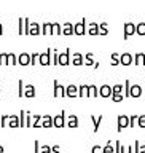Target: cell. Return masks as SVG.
<instances>
[{
	"label": "cell",
	"mask_w": 145,
	"mask_h": 153,
	"mask_svg": "<svg viewBox=\"0 0 145 153\" xmlns=\"http://www.w3.org/2000/svg\"><path fill=\"white\" fill-rule=\"evenodd\" d=\"M38 64H40V65H50V64H53V50H51V48H48L45 53H40Z\"/></svg>",
	"instance_id": "obj_1"
},
{
	"label": "cell",
	"mask_w": 145,
	"mask_h": 153,
	"mask_svg": "<svg viewBox=\"0 0 145 153\" xmlns=\"http://www.w3.org/2000/svg\"><path fill=\"white\" fill-rule=\"evenodd\" d=\"M53 96L54 97H65V86L61 85L57 80L53 81Z\"/></svg>",
	"instance_id": "obj_2"
},
{
	"label": "cell",
	"mask_w": 145,
	"mask_h": 153,
	"mask_svg": "<svg viewBox=\"0 0 145 153\" xmlns=\"http://www.w3.org/2000/svg\"><path fill=\"white\" fill-rule=\"evenodd\" d=\"M65 113L61 112L59 115H56V117H53V126L54 128H64L65 126Z\"/></svg>",
	"instance_id": "obj_3"
},
{
	"label": "cell",
	"mask_w": 145,
	"mask_h": 153,
	"mask_svg": "<svg viewBox=\"0 0 145 153\" xmlns=\"http://www.w3.org/2000/svg\"><path fill=\"white\" fill-rule=\"evenodd\" d=\"M117 123H118V131H121V129L128 128L129 124H131V120H129L128 115H120L117 118Z\"/></svg>",
	"instance_id": "obj_4"
},
{
	"label": "cell",
	"mask_w": 145,
	"mask_h": 153,
	"mask_svg": "<svg viewBox=\"0 0 145 153\" xmlns=\"http://www.w3.org/2000/svg\"><path fill=\"white\" fill-rule=\"evenodd\" d=\"M70 64V48L62 51L59 54V65H69Z\"/></svg>",
	"instance_id": "obj_5"
},
{
	"label": "cell",
	"mask_w": 145,
	"mask_h": 153,
	"mask_svg": "<svg viewBox=\"0 0 145 153\" xmlns=\"http://www.w3.org/2000/svg\"><path fill=\"white\" fill-rule=\"evenodd\" d=\"M86 30H88V27H86V19L83 18V21H78L75 24V35H83V33H86Z\"/></svg>",
	"instance_id": "obj_6"
},
{
	"label": "cell",
	"mask_w": 145,
	"mask_h": 153,
	"mask_svg": "<svg viewBox=\"0 0 145 153\" xmlns=\"http://www.w3.org/2000/svg\"><path fill=\"white\" fill-rule=\"evenodd\" d=\"M30 61H32V57H30V54L29 53H21V54L18 56V64L19 65H30Z\"/></svg>",
	"instance_id": "obj_7"
},
{
	"label": "cell",
	"mask_w": 145,
	"mask_h": 153,
	"mask_svg": "<svg viewBox=\"0 0 145 153\" xmlns=\"http://www.w3.org/2000/svg\"><path fill=\"white\" fill-rule=\"evenodd\" d=\"M112 94H113L112 86H109V85H102V86L99 88V96H102V97H112Z\"/></svg>",
	"instance_id": "obj_8"
},
{
	"label": "cell",
	"mask_w": 145,
	"mask_h": 153,
	"mask_svg": "<svg viewBox=\"0 0 145 153\" xmlns=\"http://www.w3.org/2000/svg\"><path fill=\"white\" fill-rule=\"evenodd\" d=\"M72 33H75V24L72 22L62 24V35H72Z\"/></svg>",
	"instance_id": "obj_9"
},
{
	"label": "cell",
	"mask_w": 145,
	"mask_h": 153,
	"mask_svg": "<svg viewBox=\"0 0 145 153\" xmlns=\"http://www.w3.org/2000/svg\"><path fill=\"white\" fill-rule=\"evenodd\" d=\"M65 96L67 97H77V96H78V86L77 85L65 86Z\"/></svg>",
	"instance_id": "obj_10"
},
{
	"label": "cell",
	"mask_w": 145,
	"mask_h": 153,
	"mask_svg": "<svg viewBox=\"0 0 145 153\" xmlns=\"http://www.w3.org/2000/svg\"><path fill=\"white\" fill-rule=\"evenodd\" d=\"M120 62H121L123 65H129L134 62V56L131 54V53H123L121 57H120Z\"/></svg>",
	"instance_id": "obj_11"
},
{
	"label": "cell",
	"mask_w": 145,
	"mask_h": 153,
	"mask_svg": "<svg viewBox=\"0 0 145 153\" xmlns=\"http://www.w3.org/2000/svg\"><path fill=\"white\" fill-rule=\"evenodd\" d=\"M8 128H21V120H19V115H10Z\"/></svg>",
	"instance_id": "obj_12"
},
{
	"label": "cell",
	"mask_w": 145,
	"mask_h": 153,
	"mask_svg": "<svg viewBox=\"0 0 145 153\" xmlns=\"http://www.w3.org/2000/svg\"><path fill=\"white\" fill-rule=\"evenodd\" d=\"M37 91L33 85H26L24 86V97H35Z\"/></svg>",
	"instance_id": "obj_13"
},
{
	"label": "cell",
	"mask_w": 145,
	"mask_h": 153,
	"mask_svg": "<svg viewBox=\"0 0 145 153\" xmlns=\"http://www.w3.org/2000/svg\"><path fill=\"white\" fill-rule=\"evenodd\" d=\"M134 32H136V26H134L132 22H126V24H124V38H128L129 35H132Z\"/></svg>",
	"instance_id": "obj_14"
},
{
	"label": "cell",
	"mask_w": 145,
	"mask_h": 153,
	"mask_svg": "<svg viewBox=\"0 0 145 153\" xmlns=\"http://www.w3.org/2000/svg\"><path fill=\"white\" fill-rule=\"evenodd\" d=\"M40 33H42V24L32 21V24H30V35H40Z\"/></svg>",
	"instance_id": "obj_15"
},
{
	"label": "cell",
	"mask_w": 145,
	"mask_h": 153,
	"mask_svg": "<svg viewBox=\"0 0 145 153\" xmlns=\"http://www.w3.org/2000/svg\"><path fill=\"white\" fill-rule=\"evenodd\" d=\"M72 64L74 65H83V54H81V53H74V54H72Z\"/></svg>",
	"instance_id": "obj_16"
},
{
	"label": "cell",
	"mask_w": 145,
	"mask_h": 153,
	"mask_svg": "<svg viewBox=\"0 0 145 153\" xmlns=\"http://www.w3.org/2000/svg\"><path fill=\"white\" fill-rule=\"evenodd\" d=\"M144 89L141 85H131V96L132 97H139V96H142Z\"/></svg>",
	"instance_id": "obj_17"
},
{
	"label": "cell",
	"mask_w": 145,
	"mask_h": 153,
	"mask_svg": "<svg viewBox=\"0 0 145 153\" xmlns=\"http://www.w3.org/2000/svg\"><path fill=\"white\" fill-rule=\"evenodd\" d=\"M67 126L69 128H77L78 126V117L77 115H69V118H67Z\"/></svg>",
	"instance_id": "obj_18"
},
{
	"label": "cell",
	"mask_w": 145,
	"mask_h": 153,
	"mask_svg": "<svg viewBox=\"0 0 145 153\" xmlns=\"http://www.w3.org/2000/svg\"><path fill=\"white\" fill-rule=\"evenodd\" d=\"M78 96H80V97H86V96H89V85H80L78 86Z\"/></svg>",
	"instance_id": "obj_19"
},
{
	"label": "cell",
	"mask_w": 145,
	"mask_h": 153,
	"mask_svg": "<svg viewBox=\"0 0 145 153\" xmlns=\"http://www.w3.org/2000/svg\"><path fill=\"white\" fill-rule=\"evenodd\" d=\"M102 115H91V120H93V123H94V132H97L99 131V126H100V121H102Z\"/></svg>",
	"instance_id": "obj_20"
},
{
	"label": "cell",
	"mask_w": 145,
	"mask_h": 153,
	"mask_svg": "<svg viewBox=\"0 0 145 153\" xmlns=\"http://www.w3.org/2000/svg\"><path fill=\"white\" fill-rule=\"evenodd\" d=\"M53 30V22H43L42 24V33L43 35H51Z\"/></svg>",
	"instance_id": "obj_21"
},
{
	"label": "cell",
	"mask_w": 145,
	"mask_h": 153,
	"mask_svg": "<svg viewBox=\"0 0 145 153\" xmlns=\"http://www.w3.org/2000/svg\"><path fill=\"white\" fill-rule=\"evenodd\" d=\"M42 128H53V117L51 115H45V117H43Z\"/></svg>",
	"instance_id": "obj_22"
},
{
	"label": "cell",
	"mask_w": 145,
	"mask_h": 153,
	"mask_svg": "<svg viewBox=\"0 0 145 153\" xmlns=\"http://www.w3.org/2000/svg\"><path fill=\"white\" fill-rule=\"evenodd\" d=\"M86 32L91 33V35H97V33H99V24H96V22L88 24V30H86Z\"/></svg>",
	"instance_id": "obj_23"
},
{
	"label": "cell",
	"mask_w": 145,
	"mask_h": 153,
	"mask_svg": "<svg viewBox=\"0 0 145 153\" xmlns=\"http://www.w3.org/2000/svg\"><path fill=\"white\" fill-rule=\"evenodd\" d=\"M134 64H137V65H144L145 64V54L144 53H137V54L134 56Z\"/></svg>",
	"instance_id": "obj_24"
},
{
	"label": "cell",
	"mask_w": 145,
	"mask_h": 153,
	"mask_svg": "<svg viewBox=\"0 0 145 153\" xmlns=\"http://www.w3.org/2000/svg\"><path fill=\"white\" fill-rule=\"evenodd\" d=\"M61 33H62V24H59V22H53L51 35H61Z\"/></svg>",
	"instance_id": "obj_25"
},
{
	"label": "cell",
	"mask_w": 145,
	"mask_h": 153,
	"mask_svg": "<svg viewBox=\"0 0 145 153\" xmlns=\"http://www.w3.org/2000/svg\"><path fill=\"white\" fill-rule=\"evenodd\" d=\"M42 120H43V115H33L32 128H42Z\"/></svg>",
	"instance_id": "obj_26"
},
{
	"label": "cell",
	"mask_w": 145,
	"mask_h": 153,
	"mask_svg": "<svg viewBox=\"0 0 145 153\" xmlns=\"http://www.w3.org/2000/svg\"><path fill=\"white\" fill-rule=\"evenodd\" d=\"M18 64V56L14 53H8V65H16Z\"/></svg>",
	"instance_id": "obj_27"
},
{
	"label": "cell",
	"mask_w": 145,
	"mask_h": 153,
	"mask_svg": "<svg viewBox=\"0 0 145 153\" xmlns=\"http://www.w3.org/2000/svg\"><path fill=\"white\" fill-rule=\"evenodd\" d=\"M30 19L29 18H24V33L26 35H30Z\"/></svg>",
	"instance_id": "obj_28"
},
{
	"label": "cell",
	"mask_w": 145,
	"mask_h": 153,
	"mask_svg": "<svg viewBox=\"0 0 145 153\" xmlns=\"http://www.w3.org/2000/svg\"><path fill=\"white\" fill-rule=\"evenodd\" d=\"M136 33L139 35H145V22H139L136 26Z\"/></svg>",
	"instance_id": "obj_29"
},
{
	"label": "cell",
	"mask_w": 145,
	"mask_h": 153,
	"mask_svg": "<svg viewBox=\"0 0 145 153\" xmlns=\"http://www.w3.org/2000/svg\"><path fill=\"white\" fill-rule=\"evenodd\" d=\"M99 96V88H96L94 85H89V97H96Z\"/></svg>",
	"instance_id": "obj_30"
},
{
	"label": "cell",
	"mask_w": 145,
	"mask_h": 153,
	"mask_svg": "<svg viewBox=\"0 0 145 153\" xmlns=\"http://www.w3.org/2000/svg\"><path fill=\"white\" fill-rule=\"evenodd\" d=\"M0 65H8V53H0Z\"/></svg>",
	"instance_id": "obj_31"
},
{
	"label": "cell",
	"mask_w": 145,
	"mask_h": 153,
	"mask_svg": "<svg viewBox=\"0 0 145 153\" xmlns=\"http://www.w3.org/2000/svg\"><path fill=\"white\" fill-rule=\"evenodd\" d=\"M107 32H109L107 22H100V24H99V33H100V35H105Z\"/></svg>",
	"instance_id": "obj_32"
},
{
	"label": "cell",
	"mask_w": 145,
	"mask_h": 153,
	"mask_svg": "<svg viewBox=\"0 0 145 153\" xmlns=\"http://www.w3.org/2000/svg\"><path fill=\"white\" fill-rule=\"evenodd\" d=\"M8 121H10V115H2L0 117V128H5Z\"/></svg>",
	"instance_id": "obj_33"
},
{
	"label": "cell",
	"mask_w": 145,
	"mask_h": 153,
	"mask_svg": "<svg viewBox=\"0 0 145 153\" xmlns=\"http://www.w3.org/2000/svg\"><path fill=\"white\" fill-rule=\"evenodd\" d=\"M120 57H121V56H120L118 53H113V54H112V65H118V64H121V62H120Z\"/></svg>",
	"instance_id": "obj_34"
},
{
	"label": "cell",
	"mask_w": 145,
	"mask_h": 153,
	"mask_svg": "<svg viewBox=\"0 0 145 153\" xmlns=\"http://www.w3.org/2000/svg\"><path fill=\"white\" fill-rule=\"evenodd\" d=\"M104 153H115V147H113L112 142H109L107 145L104 147Z\"/></svg>",
	"instance_id": "obj_35"
},
{
	"label": "cell",
	"mask_w": 145,
	"mask_h": 153,
	"mask_svg": "<svg viewBox=\"0 0 145 153\" xmlns=\"http://www.w3.org/2000/svg\"><path fill=\"white\" fill-rule=\"evenodd\" d=\"M59 54L61 53H57V50H53V64L54 65L59 64Z\"/></svg>",
	"instance_id": "obj_36"
},
{
	"label": "cell",
	"mask_w": 145,
	"mask_h": 153,
	"mask_svg": "<svg viewBox=\"0 0 145 153\" xmlns=\"http://www.w3.org/2000/svg\"><path fill=\"white\" fill-rule=\"evenodd\" d=\"M85 59H86V65H94L96 64L93 61V53H88V54L85 56Z\"/></svg>",
	"instance_id": "obj_37"
},
{
	"label": "cell",
	"mask_w": 145,
	"mask_h": 153,
	"mask_svg": "<svg viewBox=\"0 0 145 153\" xmlns=\"http://www.w3.org/2000/svg\"><path fill=\"white\" fill-rule=\"evenodd\" d=\"M30 57H32V61H30L32 65H33V64H38V57H40V53H32Z\"/></svg>",
	"instance_id": "obj_38"
},
{
	"label": "cell",
	"mask_w": 145,
	"mask_h": 153,
	"mask_svg": "<svg viewBox=\"0 0 145 153\" xmlns=\"http://www.w3.org/2000/svg\"><path fill=\"white\" fill-rule=\"evenodd\" d=\"M124 96H131V83H129V80L124 83Z\"/></svg>",
	"instance_id": "obj_39"
},
{
	"label": "cell",
	"mask_w": 145,
	"mask_h": 153,
	"mask_svg": "<svg viewBox=\"0 0 145 153\" xmlns=\"http://www.w3.org/2000/svg\"><path fill=\"white\" fill-rule=\"evenodd\" d=\"M32 120H33V115L27 112V118H26V126L27 128H32Z\"/></svg>",
	"instance_id": "obj_40"
},
{
	"label": "cell",
	"mask_w": 145,
	"mask_h": 153,
	"mask_svg": "<svg viewBox=\"0 0 145 153\" xmlns=\"http://www.w3.org/2000/svg\"><path fill=\"white\" fill-rule=\"evenodd\" d=\"M112 89H113V94H121L123 85H115V86H112Z\"/></svg>",
	"instance_id": "obj_41"
},
{
	"label": "cell",
	"mask_w": 145,
	"mask_h": 153,
	"mask_svg": "<svg viewBox=\"0 0 145 153\" xmlns=\"http://www.w3.org/2000/svg\"><path fill=\"white\" fill-rule=\"evenodd\" d=\"M91 153H104V147H100V145H94L93 148H91Z\"/></svg>",
	"instance_id": "obj_42"
},
{
	"label": "cell",
	"mask_w": 145,
	"mask_h": 153,
	"mask_svg": "<svg viewBox=\"0 0 145 153\" xmlns=\"http://www.w3.org/2000/svg\"><path fill=\"white\" fill-rule=\"evenodd\" d=\"M123 97H124V94H123V93H121V94H112V99L115 100V102H121Z\"/></svg>",
	"instance_id": "obj_43"
},
{
	"label": "cell",
	"mask_w": 145,
	"mask_h": 153,
	"mask_svg": "<svg viewBox=\"0 0 145 153\" xmlns=\"http://www.w3.org/2000/svg\"><path fill=\"white\" fill-rule=\"evenodd\" d=\"M24 81L22 80H19V97H24Z\"/></svg>",
	"instance_id": "obj_44"
},
{
	"label": "cell",
	"mask_w": 145,
	"mask_h": 153,
	"mask_svg": "<svg viewBox=\"0 0 145 153\" xmlns=\"http://www.w3.org/2000/svg\"><path fill=\"white\" fill-rule=\"evenodd\" d=\"M137 123L141 128H145V115H141V117L137 118Z\"/></svg>",
	"instance_id": "obj_45"
},
{
	"label": "cell",
	"mask_w": 145,
	"mask_h": 153,
	"mask_svg": "<svg viewBox=\"0 0 145 153\" xmlns=\"http://www.w3.org/2000/svg\"><path fill=\"white\" fill-rule=\"evenodd\" d=\"M40 148H42L40 142L35 140V142H33V153H40Z\"/></svg>",
	"instance_id": "obj_46"
},
{
	"label": "cell",
	"mask_w": 145,
	"mask_h": 153,
	"mask_svg": "<svg viewBox=\"0 0 145 153\" xmlns=\"http://www.w3.org/2000/svg\"><path fill=\"white\" fill-rule=\"evenodd\" d=\"M40 153H51V147L50 145H42Z\"/></svg>",
	"instance_id": "obj_47"
},
{
	"label": "cell",
	"mask_w": 145,
	"mask_h": 153,
	"mask_svg": "<svg viewBox=\"0 0 145 153\" xmlns=\"http://www.w3.org/2000/svg\"><path fill=\"white\" fill-rule=\"evenodd\" d=\"M19 33H24V18H19Z\"/></svg>",
	"instance_id": "obj_48"
},
{
	"label": "cell",
	"mask_w": 145,
	"mask_h": 153,
	"mask_svg": "<svg viewBox=\"0 0 145 153\" xmlns=\"http://www.w3.org/2000/svg\"><path fill=\"white\" fill-rule=\"evenodd\" d=\"M115 153H121V143H120V140H117V143H115Z\"/></svg>",
	"instance_id": "obj_49"
},
{
	"label": "cell",
	"mask_w": 145,
	"mask_h": 153,
	"mask_svg": "<svg viewBox=\"0 0 145 153\" xmlns=\"http://www.w3.org/2000/svg\"><path fill=\"white\" fill-rule=\"evenodd\" d=\"M121 153H132V147H123L121 145Z\"/></svg>",
	"instance_id": "obj_50"
},
{
	"label": "cell",
	"mask_w": 145,
	"mask_h": 153,
	"mask_svg": "<svg viewBox=\"0 0 145 153\" xmlns=\"http://www.w3.org/2000/svg\"><path fill=\"white\" fill-rule=\"evenodd\" d=\"M51 153H59V145H53L51 147Z\"/></svg>",
	"instance_id": "obj_51"
},
{
	"label": "cell",
	"mask_w": 145,
	"mask_h": 153,
	"mask_svg": "<svg viewBox=\"0 0 145 153\" xmlns=\"http://www.w3.org/2000/svg\"><path fill=\"white\" fill-rule=\"evenodd\" d=\"M139 153H145V145L141 147V150H139Z\"/></svg>",
	"instance_id": "obj_52"
},
{
	"label": "cell",
	"mask_w": 145,
	"mask_h": 153,
	"mask_svg": "<svg viewBox=\"0 0 145 153\" xmlns=\"http://www.w3.org/2000/svg\"><path fill=\"white\" fill-rule=\"evenodd\" d=\"M2 33H3V24L0 22V35H2Z\"/></svg>",
	"instance_id": "obj_53"
},
{
	"label": "cell",
	"mask_w": 145,
	"mask_h": 153,
	"mask_svg": "<svg viewBox=\"0 0 145 153\" xmlns=\"http://www.w3.org/2000/svg\"><path fill=\"white\" fill-rule=\"evenodd\" d=\"M0 153H5V148H3L2 145H0Z\"/></svg>",
	"instance_id": "obj_54"
},
{
	"label": "cell",
	"mask_w": 145,
	"mask_h": 153,
	"mask_svg": "<svg viewBox=\"0 0 145 153\" xmlns=\"http://www.w3.org/2000/svg\"><path fill=\"white\" fill-rule=\"evenodd\" d=\"M144 86H145V85H144ZM144 94H145V89H144Z\"/></svg>",
	"instance_id": "obj_55"
},
{
	"label": "cell",
	"mask_w": 145,
	"mask_h": 153,
	"mask_svg": "<svg viewBox=\"0 0 145 153\" xmlns=\"http://www.w3.org/2000/svg\"><path fill=\"white\" fill-rule=\"evenodd\" d=\"M0 94H2V89H0Z\"/></svg>",
	"instance_id": "obj_56"
}]
</instances>
